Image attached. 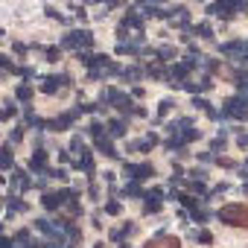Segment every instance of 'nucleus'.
Listing matches in <instances>:
<instances>
[{
	"label": "nucleus",
	"instance_id": "1",
	"mask_svg": "<svg viewBox=\"0 0 248 248\" xmlns=\"http://www.w3.org/2000/svg\"><path fill=\"white\" fill-rule=\"evenodd\" d=\"M222 216H225L228 222H239V225H248V213H245L242 207H228Z\"/></svg>",
	"mask_w": 248,
	"mask_h": 248
},
{
	"label": "nucleus",
	"instance_id": "2",
	"mask_svg": "<svg viewBox=\"0 0 248 248\" xmlns=\"http://www.w3.org/2000/svg\"><path fill=\"white\" fill-rule=\"evenodd\" d=\"M228 111H233L236 117H248V105H245V102H239V99L228 102Z\"/></svg>",
	"mask_w": 248,
	"mask_h": 248
}]
</instances>
